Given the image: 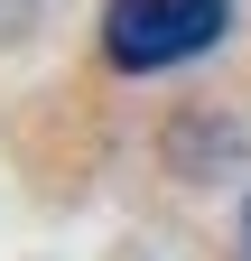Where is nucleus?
Returning a JSON list of instances; mask_svg holds the SVG:
<instances>
[{"mask_svg": "<svg viewBox=\"0 0 251 261\" xmlns=\"http://www.w3.org/2000/svg\"><path fill=\"white\" fill-rule=\"evenodd\" d=\"M233 0H112L103 10V56L121 75H168V65L224 47Z\"/></svg>", "mask_w": 251, "mask_h": 261, "instance_id": "1", "label": "nucleus"}, {"mask_svg": "<svg viewBox=\"0 0 251 261\" xmlns=\"http://www.w3.org/2000/svg\"><path fill=\"white\" fill-rule=\"evenodd\" d=\"M242 261H251V196H242Z\"/></svg>", "mask_w": 251, "mask_h": 261, "instance_id": "2", "label": "nucleus"}]
</instances>
